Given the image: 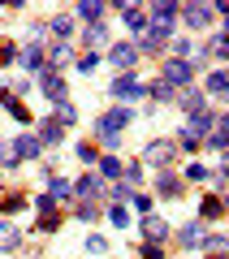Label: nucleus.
<instances>
[{
  "instance_id": "f257e3e1",
  "label": "nucleus",
  "mask_w": 229,
  "mask_h": 259,
  "mask_svg": "<svg viewBox=\"0 0 229 259\" xmlns=\"http://www.w3.org/2000/svg\"><path fill=\"white\" fill-rule=\"evenodd\" d=\"M130 117H134V112H130V108H112L108 112V117H100V125H95V130H100V139H104V147H117V130L121 125H130Z\"/></svg>"
},
{
  "instance_id": "f03ea898",
  "label": "nucleus",
  "mask_w": 229,
  "mask_h": 259,
  "mask_svg": "<svg viewBox=\"0 0 229 259\" xmlns=\"http://www.w3.org/2000/svg\"><path fill=\"white\" fill-rule=\"evenodd\" d=\"M112 95H117V100H143V95H147V87L138 82L134 74H121L117 82H112Z\"/></svg>"
},
{
  "instance_id": "7ed1b4c3",
  "label": "nucleus",
  "mask_w": 229,
  "mask_h": 259,
  "mask_svg": "<svg viewBox=\"0 0 229 259\" xmlns=\"http://www.w3.org/2000/svg\"><path fill=\"white\" fill-rule=\"evenodd\" d=\"M160 82H165V87H186V82H190V65H186V61H169L165 69H160Z\"/></svg>"
},
{
  "instance_id": "20e7f679",
  "label": "nucleus",
  "mask_w": 229,
  "mask_h": 259,
  "mask_svg": "<svg viewBox=\"0 0 229 259\" xmlns=\"http://www.w3.org/2000/svg\"><path fill=\"white\" fill-rule=\"evenodd\" d=\"M182 18H186V26H190V30H203L212 22V9H208V5H190V9H182Z\"/></svg>"
},
{
  "instance_id": "39448f33",
  "label": "nucleus",
  "mask_w": 229,
  "mask_h": 259,
  "mask_svg": "<svg viewBox=\"0 0 229 259\" xmlns=\"http://www.w3.org/2000/svg\"><path fill=\"white\" fill-rule=\"evenodd\" d=\"M13 151H18V160H30V156L44 151V143H39L35 134H22V139H13Z\"/></svg>"
},
{
  "instance_id": "423d86ee",
  "label": "nucleus",
  "mask_w": 229,
  "mask_h": 259,
  "mask_svg": "<svg viewBox=\"0 0 229 259\" xmlns=\"http://www.w3.org/2000/svg\"><path fill=\"white\" fill-rule=\"evenodd\" d=\"M112 65H117V69H126V74H130V65H134V56H138V48H130V44H117V48H112Z\"/></svg>"
},
{
  "instance_id": "0eeeda50",
  "label": "nucleus",
  "mask_w": 229,
  "mask_h": 259,
  "mask_svg": "<svg viewBox=\"0 0 229 259\" xmlns=\"http://www.w3.org/2000/svg\"><path fill=\"white\" fill-rule=\"evenodd\" d=\"M182 108L190 112V117H195V112H208V104H203V91H190V87H186V91H182Z\"/></svg>"
},
{
  "instance_id": "6e6552de",
  "label": "nucleus",
  "mask_w": 229,
  "mask_h": 259,
  "mask_svg": "<svg viewBox=\"0 0 229 259\" xmlns=\"http://www.w3.org/2000/svg\"><path fill=\"white\" fill-rule=\"evenodd\" d=\"M147 160H151V164H169V160H173V143H151V147H147Z\"/></svg>"
},
{
  "instance_id": "1a4fd4ad",
  "label": "nucleus",
  "mask_w": 229,
  "mask_h": 259,
  "mask_svg": "<svg viewBox=\"0 0 229 259\" xmlns=\"http://www.w3.org/2000/svg\"><path fill=\"white\" fill-rule=\"evenodd\" d=\"M182 246H208V238H203V225H186V229H182Z\"/></svg>"
},
{
  "instance_id": "9d476101",
  "label": "nucleus",
  "mask_w": 229,
  "mask_h": 259,
  "mask_svg": "<svg viewBox=\"0 0 229 259\" xmlns=\"http://www.w3.org/2000/svg\"><path fill=\"white\" fill-rule=\"evenodd\" d=\"M44 95H48V100H56V104H65V82H61V78H52V74H44Z\"/></svg>"
},
{
  "instance_id": "9b49d317",
  "label": "nucleus",
  "mask_w": 229,
  "mask_h": 259,
  "mask_svg": "<svg viewBox=\"0 0 229 259\" xmlns=\"http://www.w3.org/2000/svg\"><path fill=\"white\" fill-rule=\"evenodd\" d=\"M208 91H212V95H229V74H225V69L208 74Z\"/></svg>"
},
{
  "instance_id": "f8f14e48",
  "label": "nucleus",
  "mask_w": 229,
  "mask_h": 259,
  "mask_svg": "<svg viewBox=\"0 0 229 259\" xmlns=\"http://www.w3.org/2000/svg\"><path fill=\"white\" fill-rule=\"evenodd\" d=\"M100 13H104L100 0H83V5H78V18L83 22H100Z\"/></svg>"
},
{
  "instance_id": "ddd939ff",
  "label": "nucleus",
  "mask_w": 229,
  "mask_h": 259,
  "mask_svg": "<svg viewBox=\"0 0 229 259\" xmlns=\"http://www.w3.org/2000/svg\"><path fill=\"white\" fill-rule=\"evenodd\" d=\"M143 233H147V238H165V233H169V225L160 221V216H147V221H143Z\"/></svg>"
},
{
  "instance_id": "4468645a",
  "label": "nucleus",
  "mask_w": 229,
  "mask_h": 259,
  "mask_svg": "<svg viewBox=\"0 0 229 259\" xmlns=\"http://www.w3.org/2000/svg\"><path fill=\"white\" fill-rule=\"evenodd\" d=\"M69 194V182L65 177H48V199H65Z\"/></svg>"
},
{
  "instance_id": "2eb2a0df",
  "label": "nucleus",
  "mask_w": 229,
  "mask_h": 259,
  "mask_svg": "<svg viewBox=\"0 0 229 259\" xmlns=\"http://www.w3.org/2000/svg\"><path fill=\"white\" fill-rule=\"evenodd\" d=\"M39 44H26V52H22V69H39Z\"/></svg>"
},
{
  "instance_id": "dca6fc26",
  "label": "nucleus",
  "mask_w": 229,
  "mask_h": 259,
  "mask_svg": "<svg viewBox=\"0 0 229 259\" xmlns=\"http://www.w3.org/2000/svg\"><path fill=\"white\" fill-rule=\"evenodd\" d=\"M18 246V229L13 225H0V250H13Z\"/></svg>"
},
{
  "instance_id": "f3484780",
  "label": "nucleus",
  "mask_w": 229,
  "mask_h": 259,
  "mask_svg": "<svg viewBox=\"0 0 229 259\" xmlns=\"http://www.w3.org/2000/svg\"><path fill=\"white\" fill-rule=\"evenodd\" d=\"M61 139V125H56V121H44V125H39V143H56Z\"/></svg>"
},
{
  "instance_id": "a211bd4d",
  "label": "nucleus",
  "mask_w": 229,
  "mask_h": 259,
  "mask_svg": "<svg viewBox=\"0 0 229 259\" xmlns=\"http://www.w3.org/2000/svg\"><path fill=\"white\" fill-rule=\"evenodd\" d=\"M48 61H52V65H65V61H69V48H65V44H52V48H48Z\"/></svg>"
},
{
  "instance_id": "6ab92c4d",
  "label": "nucleus",
  "mask_w": 229,
  "mask_h": 259,
  "mask_svg": "<svg viewBox=\"0 0 229 259\" xmlns=\"http://www.w3.org/2000/svg\"><path fill=\"white\" fill-rule=\"evenodd\" d=\"M83 39H87L91 48H100L104 39H108V30H104V26H87V35H83Z\"/></svg>"
},
{
  "instance_id": "aec40b11",
  "label": "nucleus",
  "mask_w": 229,
  "mask_h": 259,
  "mask_svg": "<svg viewBox=\"0 0 229 259\" xmlns=\"http://www.w3.org/2000/svg\"><path fill=\"white\" fill-rule=\"evenodd\" d=\"M220 212H225V203H220V199H203V216H208V221H216Z\"/></svg>"
},
{
  "instance_id": "412c9836",
  "label": "nucleus",
  "mask_w": 229,
  "mask_h": 259,
  "mask_svg": "<svg viewBox=\"0 0 229 259\" xmlns=\"http://www.w3.org/2000/svg\"><path fill=\"white\" fill-rule=\"evenodd\" d=\"M52 30H56V44H61V39L73 30V22H69V18H52Z\"/></svg>"
},
{
  "instance_id": "4be33fe9",
  "label": "nucleus",
  "mask_w": 229,
  "mask_h": 259,
  "mask_svg": "<svg viewBox=\"0 0 229 259\" xmlns=\"http://www.w3.org/2000/svg\"><path fill=\"white\" fill-rule=\"evenodd\" d=\"M100 173H104V177H121V160H112V156L100 160Z\"/></svg>"
},
{
  "instance_id": "5701e85b",
  "label": "nucleus",
  "mask_w": 229,
  "mask_h": 259,
  "mask_svg": "<svg viewBox=\"0 0 229 259\" xmlns=\"http://www.w3.org/2000/svg\"><path fill=\"white\" fill-rule=\"evenodd\" d=\"M56 117H61V125H73L78 112H73V104H56Z\"/></svg>"
},
{
  "instance_id": "b1692460",
  "label": "nucleus",
  "mask_w": 229,
  "mask_h": 259,
  "mask_svg": "<svg viewBox=\"0 0 229 259\" xmlns=\"http://www.w3.org/2000/svg\"><path fill=\"white\" fill-rule=\"evenodd\" d=\"M78 194H100V177H83L78 182Z\"/></svg>"
},
{
  "instance_id": "393cba45",
  "label": "nucleus",
  "mask_w": 229,
  "mask_h": 259,
  "mask_svg": "<svg viewBox=\"0 0 229 259\" xmlns=\"http://www.w3.org/2000/svg\"><path fill=\"white\" fill-rule=\"evenodd\" d=\"M108 221L117 225V229H126V225H130V212H126V207H112V212H108Z\"/></svg>"
},
{
  "instance_id": "a878e982",
  "label": "nucleus",
  "mask_w": 229,
  "mask_h": 259,
  "mask_svg": "<svg viewBox=\"0 0 229 259\" xmlns=\"http://www.w3.org/2000/svg\"><path fill=\"white\" fill-rule=\"evenodd\" d=\"M177 190H182V186H177V182H173V177H169V173H165V177H160V194H169V199H173V194H177Z\"/></svg>"
},
{
  "instance_id": "bb28decb",
  "label": "nucleus",
  "mask_w": 229,
  "mask_h": 259,
  "mask_svg": "<svg viewBox=\"0 0 229 259\" xmlns=\"http://www.w3.org/2000/svg\"><path fill=\"white\" fill-rule=\"evenodd\" d=\"M199 143H203V139H199V134H195L190 125H186V130H182V147H199Z\"/></svg>"
},
{
  "instance_id": "cd10ccee",
  "label": "nucleus",
  "mask_w": 229,
  "mask_h": 259,
  "mask_svg": "<svg viewBox=\"0 0 229 259\" xmlns=\"http://www.w3.org/2000/svg\"><path fill=\"white\" fill-rule=\"evenodd\" d=\"M186 177H190V182H203V177H208V168H203V164H186Z\"/></svg>"
},
{
  "instance_id": "c85d7f7f",
  "label": "nucleus",
  "mask_w": 229,
  "mask_h": 259,
  "mask_svg": "<svg viewBox=\"0 0 229 259\" xmlns=\"http://www.w3.org/2000/svg\"><path fill=\"white\" fill-rule=\"evenodd\" d=\"M87 250H91V255H104V250H108V242H104V238H87Z\"/></svg>"
},
{
  "instance_id": "c756f323",
  "label": "nucleus",
  "mask_w": 229,
  "mask_h": 259,
  "mask_svg": "<svg viewBox=\"0 0 229 259\" xmlns=\"http://www.w3.org/2000/svg\"><path fill=\"white\" fill-rule=\"evenodd\" d=\"M95 65H100V56H95V52H91V56H83V61H78V69H83V74H91Z\"/></svg>"
},
{
  "instance_id": "7c9ffc66",
  "label": "nucleus",
  "mask_w": 229,
  "mask_h": 259,
  "mask_svg": "<svg viewBox=\"0 0 229 259\" xmlns=\"http://www.w3.org/2000/svg\"><path fill=\"white\" fill-rule=\"evenodd\" d=\"M212 52H216V56H229V35H220L216 44H212Z\"/></svg>"
},
{
  "instance_id": "2f4dec72",
  "label": "nucleus",
  "mask_w": 229,
  "mask_h": 259,
  "mask_svg": "<svg viewBox=\"0 0 229 259\" xmlns=\"http://www.w3.org/2000/svg\"><path fill=\"white\" fill-rule=\"evenodd\" d=\"M220 173H225V177H229V151H225V164H220Z\"/></svg>"
},
{
  "instance_id": "473e14b6",
  "label": "nucleus",
  "mask_w": 229,
  "mask_h": 259,
  "mask_svg": "<svg viewBox=\"0 0 229 259\" xmlns=\"http://www.w3.org/2000/svg\"><path fill=\"white\" fill-rule=\"evenodd\" d=\"M225 35H229V18H225Z\"/></svg>"
},
{
  "instance_id": "72a5a7b5",
  "label": "nucleus",
  "mask_w": 229,
  "mask_h": 259,
  "mask_svg": "<svg viewBox=\"0 0 229 259\" xmlns=\"http://www.w3.org/2000/svg\"><path fill=\"white\" fill-rule=\"evenodd\" d=\"M225 207H229V190H225Z\"/></svg>"
}]
</instances>
